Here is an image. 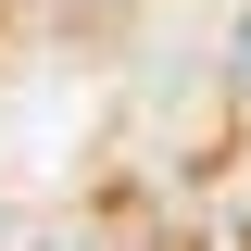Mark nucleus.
<instances>
[{
  "mask_svg": "<svg viewBox=\"0 0 251 251\" xmlns=\"http://www.w3.org/2000/svg\"><path fill=\"white\" fill-rule=\"evenodd\" d=\"M226 88L251 100V13H239V38H226Z\"/></svg>",
  "mask_w": 251,
  "mask_h": 251,
  "instance_id": "obj_1",
  "label": "nucleus"
},
{
  "mask_svg": "<svg viewBox=\"0 0 251 251\" xmlns=\"http://www.w3.org/2000/svg\"><path fill=\"white\" fill-rule=\"evenodd\" d=\"M88 13H126V0H88Z\"/></svg>",
  "mask_w": 251,
  "mask_h": 251,
  "instance_id": "obj_2",
  "label": "nucleus"
}]
</instances>
